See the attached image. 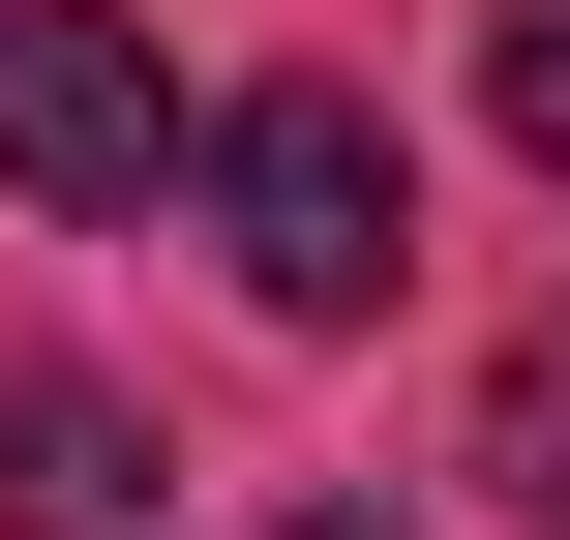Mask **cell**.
<instances>
[{"mask_svg": "<svg viewBox=\"0 0 570 540\" xmlns=\"http://www.w3.org/2000/svg\"><path fill=\"white\" fill-rule=\"evenodd\" d=\"M240 540H421V511H240Z\"/></svg>", "mask_w": 570, "mask_h": 540, "instance_id": "6", "label": "cell"}, {"mask_svg": "<svg viewBox=\"0 0 570 540\" xmlns=\"http://www.w3.org/2000/svg\"><path fill=\"white\" fill-rule=\"evenodd\" d=\"M511 150L570 180V0H511Z\"/></svg>", "mask_w": 570, "mask_h": 540, "instance_id": "5", "label": "cell"}, {"mask_svg": "<svg viewBox=\"0 0 570 540\" xmlns=\"http://www.w3.org/2000/svg\"><path fill=\"white\" fill-rule=\"evenodd\" d=\"M210 240H240L271 331H361V301L421 271V180H391L361 90H240V120H210Z\"/></svg>", "mask_w": 570, "mask_h": 540, "instance_id": "1", "label": "cell"}, {"mask_svg": "<svg viewBox=\"0 0 570 540\" xmlns=\"http://www.w3.org/2000/svg\"><path fill=\"white\" fill-rule=\"evenodd\" d=\"M150 481H180V451H150L90 361H0V540H150Z\"/></svg>", "mask_w": 570, "mask_h": 540, "instance_id": "3", "label": "cell"}, {"mask_svg": "<svg viewBox=\"0 0 570 540\" xmlns=\"http://www.w3.org/2000/svg\"><path fill=\"white\" fill-rule=\"evenodd\" d=\"M481 481H511V511L570 540V301H541V331H511V391H481Z\"/></svg>", "mask_w": 570, "mask_h": 540, "instance_id": "4", "label": "cell"}, {"mask_svg": "<svg viewBox=\"0 0 570 540\" xmlns=\"http://www.w3.org/2000/svg\"><path fill=\"white\" fill-rule=\"evenodd\" d=\"M0 180L30 210H150V180H210V120H180V60L120 0H0Z\"/></svg>", "mask_w": 570, "mask_h": 540, "instance_id": "2", "label": "cell"}]
</instances>
